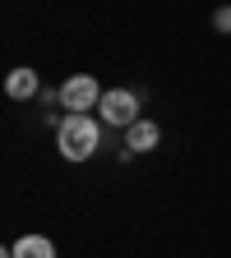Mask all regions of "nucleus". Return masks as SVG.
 I'll return each mask as SVG.
<instances>
[{
    "label": "nucleus",
    "instance_id": "f257e3e1",
    "mask_svg": "<svg viewBox=\"0 0 231 258\" xmlns=\"http://www.w3.org/2000/svg\"><path fill=\"white\" fill-rule=\"evenodd\" d=\"M97 143H102V129H97V120L88 111H70L56 129V148L65 161H88L97 152Z\"/></svg>",
    "mask_w": 231,
    "mask_h": 258
},
{
    "label": "nucleus",
    "instance_id": "f03ea898",
    "mask_svg": "<svg viewBox=\"0 0 231 258\" xmlns=\"http://www.w3.org/2000/svg\"><path fill=\"white\" fill-rule=\"evenodd\" d=\"M60 102H65V111H93V106H102V88H97V79L93 74H70V79H65L60 83Z\"/></svg>",
    "mask_w": 231,
    "mask_h": 258
},
{
    "label": "nucleus",
    "instance_id": "7ed1b4c3",
    "mask_svg": "<svg viewBox=\"0 0 231 258\" xmlns=\"http://www.w3.org/2000/svg\"><path fill=\"white\" fill-rule=\"evenodd\" d=\"M102 120H107V124L129 129V124L139 120V97L129 92V88H111V92L102 97Z\"/></svg>",
    "mask_w": 231,
    "mask_h": 258
},
{
    "label": "nucleus",
    "instance_id": "20e7f679",
    "mask_svg": "<svg viewBox=\"0 0 231 258\" xmlns=\"http://www.w3.org/2000/svg\"><path fill=\"white\" fill-rule=\"evenodd\" d=\"M157 139H162V129H157L153 120H134V124L125 129V148H129V152H153Z\"/></svg>",
    "mask_w": 231,
    "mask_h": 258
},
{
    "label": "nucleus",
    "instance_id": "39448f33",
    "mask_svg": "<svg viewBox=\"0 0 231 258\" xmlns=\"http://www.w3.org/2000/svg\"><path fill=\"white\" fill-rule=\"evenodd\" d=\"M37 74L32 70H10V79H5V92L14 97V102H28V97H37Z\"/></svg>",
    "mask_w": 231,
    "mask_h": 258
},
{
    "label": "nucleus",
    "instance_id": "423d86ee",
    "mask_svg": "<svg viewBox=\"0 0 231 258\" xmlns=\"http://www.w3.org/2000/svg\"><path fill=\"white\" fill-rule=\"evenodd\" d=\"M10 258H56V244H51L47 235H23V240L10 249Z\"/></svg>",
    "mask_w": 231,
    "mask_h": 258
},
{
    "label": "nucleus",
    "instance_id": "0eeeda50",
    "mask_svg": "<svg viewBox=\"0 0 231 258\" xmlns=\"http://www.w3.org/2000/svg\"><path fill=\"white\" fill-rule=\"evenodd\" d=\"M213 23H217V32H231V10H217Z\"/></svg>",
    "mask_w": 231,
    "mask_h": 258
}]
</instances>
